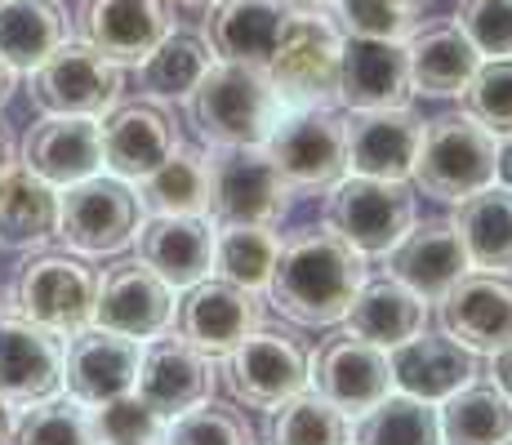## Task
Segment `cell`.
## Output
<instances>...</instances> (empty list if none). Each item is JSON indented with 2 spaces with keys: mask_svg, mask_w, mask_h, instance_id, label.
I'll list each match as a JSON object with an SVG mask.
<instances>
[{
  "mask_svg": "<svg viewBox=\"0 0 512 445\" xmlns=\"http://www.w3.org/2000/svg\"><path fill=\"white\" fill-rule=\"evenodd\" d=\"M290 192L285 174L268 156V147H210V214L214 227L232 223H263L277 227L281 214L290 210Z\"/></svg>",
  "mask_w": 512,
  "mask_h": 445,
  "instance_id": "6",
  "label": "cell"
},
{
  "mask_svg": "<svg viewBox=\"0 0 512 445\" xmlns=\"http://www.w3.org/2000/svg\"><path fill=\"white\" fill-rule=\"evenodd\" d=\"M348 330L361 334V339L379 343V348H397V343L415 339V334L428 325V303L419 299L410 285H401L397 276H366L348 308Z\"/></svg>",
  "mask_w": 512,
  "mask_h": 445,
  "instance_id": "29",
  "label": "cell"
},
{
  "mask_svg": "<svg viewBox=\"0 0 512 445\" xmlns=\"http://www.w3.org/2000/svg\"><path fill=\"white\" fill-rule=\"evenodd\" d=\"M134 392L170 419V414L192 410V405L214 397V361L201 348H192L183 334L179 339H161L156 334V343L143 348Z\"/></svg>",
  "mask_w": 512,
  "mask_h": 445,
  "instance_id": "24",
  "label": "cell"
},
{
  "mask_svg": "<svg viewBox=\"0 0 512 445\" xmlns=\"http://www.w3.org/2000/svg\"><path fill=\"white\" fill-rule=\"evenodd\" d=\"M490 383H495V388L512 401V343L490 352Z\"/></svg>",
  "mask_w": 512,
  "mask_h": 445,
  "instance_id": "45",
  "label": "cell"
},
{
  "mask_svg": "<svg viewBox=\"0 0 512 445\" xmlns=\"http://www.w3.org/2000/svg\"><path fill=\"white\" fill-rule=\"evenodd\" d=\"M58 236V192L23 161L0 174V250H41Z\"/></svg>",
  "mask_w": 512,
  "mask_h": 445,
  "instance_id": "30",
  "label": "cell"
},
{
  "mask_svg": "<svg viewBox=\"0 0 512 445\" xmlns=\"http://www.w3.org/2000/svg\"><path fill=\"white\" fill-rule=\"evenodd\" d=\"M504 445H512V437H508V441H504Z\"/></svg>",
  "mask_w": 512,
  "mask_h": 445,
  "instance_id": "54",
  "label": "cell"
},
{
  "mask_svg": "<svg viewBox=\"0 0 512 445\" xmlns=\"http://www.w3.org/2000/svg\"><path fill=\"white\" fill-rule=\"evenodd\" d=\"M90 432L94 445H161L165 414L152 410L139 392H125V397L90 405Z\"/></svg>",
  "mask_w": 512,
  "mask_h": 445,
  "instance_id": "40",
  "label": "cell"
},
{
  "mask_svg": "<svg viewBox=\"0 0 512 445\" xmlns=\"http://www.w3.org/2000/svg\"><path fill=\"white\" fill-rule=\"evenodd\" d=\"M143 343L130 334L85 325L63 348V388L81 405H103L112 397H125L139 383Z\"/></svg>",
  "mask_w": 512,
  "mask_h": 445,
  "instance_id": "17",
  "label": "cell"
},
{
  "mask_svg": "<svg viewBox=\"0 0 512 445\" xmlns=\"http://www.w3.org/2000/svg\"><path fill=\"white\" fill-rule=\"evenodd\" d=\"M308 383L330 405H339L343 414H357V419L370 405L392 397V388H397L388 348H379V343L361 339V334H352V330L330 334V339L308 356Z\"/></svg>",
  "mask_w": 512,
  "mask_h": 445,
  "instance_id": "11",
  "label": "cell"
},
{
  "mask_svg": "<svg viewBox=\"0 0 512 445\" xmlns=\"http://www.w3.org/2000/svg\"><path fill=\"white\" fill-rule=\"evenodd\" d=\"M94 294L98 276L72 254H32L14 276V312L27 321L63 334H76L85 325H94Z\"/></svg>",
  "mask_w": 512,
  "mask_h": 445,
  "instance_id": "10",
  "label": "cell"
},
{
  "mask_svg": "<svg viewBox=\"0 0 512 445\" xmlns=\"http://www.w3.org/2000/svg\"><path fill=\"white\" fill-rule=\"evenodd\" d=\"M161 445H254V428L241 410L219 401H201L165 419Z\"/></svg>",
  "mask_w": 512,
  "mask_h": 445,
  "instance_id": "41",
  "label": "cell"
},
{
  "mask_svg": "<svg viewBox=\"0 0 512 445\" xmlns=\"http://www.w3.org/2000/svg\"><path fill=\"white\" fill-rule=\"evenodd\" d=\"M459 241L477 272H512V192L499 183L481 187L455 205Z\"/></svg>",
  "mask_w": 512,
  "mask_h": 445,
  "instance_id": "31",
  "label": "cell"
},
{
  "mask_svg": "<svg viewBox=\"0 0 512 445\" xmlns=\"http://www.w3.org/2000/svg\"><path fill=\"white\" fill-rule=\"evenodd\" d=\"M495 183L512 192V134H499V147H495Z\"/></svg>",
  "mask_w": 512,
  "mask_h": 445,
  "instance_id": "46",
  "label": "cell"
},
{
  "mask_svg": "<svg viewBox=\"0 0 512 445\" xmlns=\"http://www.w3.org/2000/svg\"><path fill=\"white\" fill-rule=\"evenodd\" d=\"M174 285H165L143 259H121L98 276L94 294V325L130 339H156L174 325Z\"/></svg>",
  "mask_w": 512,
  "mask_h": 445,
  "instance_id": "13",
  "label": "cell"
},
{
  "mask_svg": "<svg viewBox=\"0 0 512 445\" xmlns=\"http://www.w3.org/2000/svg\"><path fill=\"white\" fill-rule=\"evenodd\" d=\"M179 5H201V9H210V5H219V0H179Z\"/></svg>",
  "mask_w": 512,
  "mask_h": 445,
  "instance_id": "51",
  "label": "cell"
},
{
  "mask_svg": "<svg viewBox=\"0 0 512 445\" xmlns=\"http://www.w3.org/2000/svg\"><path fill=\"white\" fill-rule=\"evenodd\" d=\"M406 5H410V9H423V5H432V0H406Z\"/></svg>",
  "mask_w": 512,
  "mask_h": 445,
  "instance_id": "52",
  "label": "cell"
},
{
  "mask_svg": "<svg viewBox=\"0 0 512 445\" xmlns=\"http://www.w3.org/2000/svg\"><path fill=\"white\" fill-rule=\"evenodd\" d=\"M125 76L90 41H63L27 72V98L41 116H103L121 103Z\"/></svg>",
  "mask_w": 512,
  "mask_h": 445,
  "instance_id": "7",
  "label": "cell"
},
{
  "mask_svg": "<svg viewBox=\"0 0 512 445\" xmlns=\"http://www.w3.org/2000/svg\"><path fill=\"white\" fill-rule=\"evenodd\" d=\"M103 170L116 178H147L161 161L179 152V125L156 98H134V103H116L103 116Z\"/></svg>",
  "mask_w": 512,
  "mask_h": 445,
  "instance_id": "18",
  "label": "cell"
},
{
  "mask_svg": "<svg viewBox=\"0 0 512 445\" xmlns=\"http://www.w3.org/2000/svg\"><path fill=\"white\" fill-rule=\"evenodd\" d=\"M0 316H5V299H0Z\"/></svg>",
  "mask_w": 512,
  "mask_h": 445,
  "instance_id": "53",
  "label": "cell"
},
{
  "mask_svg": "<svg viewBox=\"0 0 512 445\" xmlns=\"http://www.w3.org/2000/svg\"><path fill=\"white\" fill-rule=\"evenodd\" d=\"M339 103L348 107V112L406 107L410 103L406 41L343 36V54H339Z\"/></svg>",
  "mask_w": 512,
  "mask_h": 445,
  "instance_id": "21",
  "label": "cell"
},
{
  "mask_svg": "<svg viewBox=\"0 0 512 445\" xmlns=\"http://www.w3.org/2000/svg\"><path fill=\"white\" fill-rule=\"evenodd\" d=\"M14 165V134H9V125L0 121V174Z\"/></svg>",
  "mask_w": 512,
  "mask_h": 445,
  "instance_id": "48",
  "label": "cell"
},
{
  "mask_svg": "<svg viewBox=\"0 0 512 445\" xmlns=\"http://www.w3.org/2000/svg\"><path fill=\"white\" fill-rule=\"evenodd\" d=\"M334 23L343 36H374V41H406L419 27V9L406 0H334Z\"/></svg>",
  "mask_w": 512,
  "mask_h": 445,
  "instance_id": "43",
  "label": "cell"
},
{
  "mask_svg": "<svg viewBox=\"0 0 512 445\" xmlns=\"http://www.w3.org/2000/svg\"><path fill=\"white\" fill-rule=\"evenodd\" d=\"M308 348L285 330H254L223 356V374L236 401L254 410H277L285 397L308 388Z\"/></svg>",
  "mask_w": 512,
  "mask_h": 445,
  "instance_id": "12",
  "label": "cell"
},
{
  "mask_svg": "<svg viewBox=\"0 0 512 445\" xmlns=\"http://www.w3.org/2000/svg\"><path fill=\"white\" fill-rule=\"evenodd\" d=\"M174 316H179L183 339L214 361V356H228L236 343L250 339L263 325V299L259 290H245L228 276H205L187 290Z\"/></svg>",
  "mask_w": 512,
  "mask_h": 445,
  "instance_id": "15",
  "label": "cell"
},
{
  "mask_svg": "<svg viewBox=\"0 0 512 445\" xmlns=\"http://www.w3.org/2000/svg\"><path fill=\"white\" fill-rule=\"evenodd\" d=\"M187 116L210 147H254L285 116L268 67L214 58L201 85L187 94Z\"/></svg>",
  "mask_w": 512,
  "mask_h": 445,
  "instance_id": "2",
  "label": "cell"
},
{
  "mask_svg": "<svg viewBox=\"0 0 512 445\" xmlns=\"http://www.w3.org/2000/svg\"><path fill=\"white\" fill-rule=\"evenodd\" d=\"M14 89H18V67H9L5 58H0V107L14 98Z\"/></svg>",
  "mask_w": 512,
  "mask_h": 445,
  "instance_id": "47",
  "label": "cell"
},
{
  "mask_svg": "<svg viewBox=\"0 0 512 445\" xmlns=\"http://www.w3.org/2000/svg\"><path fill=\"white\" fill-rule=\"evenodd\" d=\"M63 388V343L27 316H0V401L32 405Z\"/></svg>",
  "mask_w": 512,
  "mask_h": 445,
  "instance_id": "19",
  "label": "cell"
},
{
  "mask_svg": "<svg viewBox=\"0 0 512 445\" xmlns=\"http://www.w3.org/2000/svg\"><path fill=\"white\" fill-rule=\"evenodd\" d=\"M441 334L472 352H495L512 343V281L508 272H477L468 267L455 285L437 299Z\"/></svg>",
  "mask_w": 512,
  "mask_h": 445,
  "instance_id": "16",
  "label": "cell"
},
{
  "mask_svg": "<svg viewBox=\"0 0 512 445\" xmlns=\"http://www.w3.org/2000/svg\"><path fill=\"white\" fill-rule=\"evenodd\" d=\"M383 259H388V276L410 285L423 303H437L472 267L455 219H423V223L415 219V227Z\"/></svg>",
  "mask_w": 512,
  "mask_h": 445,
  "instance_id": "22",
  "label": "cell"
},
{
  "mask_svg": "<svg viewBox=\"0 0 512 445\" xmlns=\"http://www.w3.org/2000/svg\"><path fill=\"white\" fill-rule=\"evenodd\" d=\"M406 63H410V94L459 98L477 76L481 54L459 32L455 18H446V23H423L406 36Z\"/></svg>",
  "mask_w": 512,
  "mask_h": 445,
  "instance_id": "27",
  "label": "cell"
},
{
  "mask_svg": "<svg viewBox=\"0 0 512 445\" xmlns=\"http://www.w3.org/2000/svg\"><path fill=\"white\" fill-rule=\"evenodd\" d=\"M214 67V49L205 41V32H183L174 27L161 45L139 63V89L156 103H179L187 98L201 76Z\"/></svg>",
  "mask_w": 512,
  "mask_h": 445,
  "instance_id": "33",
  "label": "cell"
},
{
  "mask_svg": "<svg viewBox=\"0 0 512 445\" xmlns=\"http://www.w3.org/2000/svg\"><path fill=\"white\" fill-rule=\"evenodd\" d=\"M281 254V232L263 223H232L214 236V272L245 290H268L272 267Z\"/></svg>",
  "mask_w": 512,
  "mask_h": 445,
  "instance_id": "36",
  "label": "cell"
},
{
  "mask_svg": "<svg viewBox=\"0 0 512 445\" xmlns=\"http://www.w3.org/2000/svg\"><path fill=\"white\" fill-rule=\"evenodd\" d=\"M143 205L125 178H81L58 196V241L72 254H116L139 236Z\"/></svg>",
  "mask_w": 512,
  "mask_h": 445,
  "instance_id": "9",
  "label": "cell"
},
{
  "mask_svg": "<svg viewBox=\"0 0 512 445\" xmlns=\"http://www.w3.org/2000/svg\"><path fill=\"white\" fill-rule=\"evenodd\" d=\"M339 54H343V32L334 18L321 9H294L285 23L277 49L268 58V76L277 89L281 107H317V103H339Z\"/></svg>",
  "mask_w": 512,
  "mask_h": 445,
  "instance_id": "5",
  "label": "cell"
},
{
  "mask_svg": "<svg viewBox=\"0 0 512 445\" xmlns=\"http://www.w3.org/2000/svg\"><path fill=\"white\" fill-rule=\"evenodd\" d=\"M423 121L410 107L348 112V170L370 178H410Z\"/></svg>",
  "mask_w": 512,
  "mask_h": 445,
  "instance_id": "25",
  "label": "cell"
},
{
  "mask_svg": "<svg viewBox=\"0 0 512 445\" xmlns=\"http://www.w3.org/2000/svg\"><path fill=\"white\" fill-rule=\"evenodd\" d=\"M9 445H94L90 405H81L72 392L23 405V414L9 423Z\"/></svg>",
  "mask_w": 512,
  "mask_h": 445,
  "instance_id": "39",
  "label": "cell"
},
{
  "mask_svg": "<svg viewBox=\"0 0 512 445\" xmlns=\"http://www.w3.org/2000/svg\"><path fill=\"white\" fill-rule=\"evenodd\" d=\"M272 445H352V423L339 405H330L317 388H303L277 405L268 423Z\"/></svg>",
  "mask_w": 512,
  "mask_h": 445,
  "instance_id": "37",
  "label": "cell"
},
{
  "mask_svg": "<svg viewBox=\"0 0 512 445\" xmlns=\"http://www.w3.org/2000/svg\"><path fill=\"white\" fill-rule=\"evenodd\" d=\"M455 23L481 58H512V0H459Z\"/></svg>",
  "mask_w": 512,
  "mask_h": 445,
  "instance_id": "44",
  "label": "cell"
},
{
  "mask_svg": "<svg viewBox=\"0 0 512 445\" xmlns=\"http://www.w3.org/2000/svg\"><path fill=\"white\" fill-rule=\"evenodd\" d=\"M366 254L330 227H294L281 241L268 303L294 325H339L366 281Z\"/></svg>",
  "mask_w": 512,
  "mask_h": 445,
  "instance_id": "1",
  "label": "cell"
},
{
  "mask_svg": "<svg viewBox=\"0 0 512 445\" xmlns=\"http://www.w3.org/2000/svg\"><path fill=\"white\" fill-rule=\"evenodd\" d=\"M392 356V379L406 397L419 401H446L450 392L468 388L477 379V352L455 343L450 334H428L419 330L415 339L397 343Z\"/></svg>",
  "mask_w": 512,
  "mask_h": 445,
  "instance_id": "26",
  "label": "cell"
},
{
  "mask_svg": "<svg viewBox=\"0 0 512 445\" xmlns=\"http://www.w3.org/2000/svg\"><path fill=\"white\" fill-rule=\"evenodd\" d=\"M464 112L490 134H512V58H481L477 76L459 94Z\"/></svg>",
  "mask_w": 512,
  "mask_h": 445,
  "instance_id": "42",
  "label": "cell"
},
{
  "mask_svg": "<svg viewBox=\"0 0 512 445\" xmlns=\"http://www.w3.org/2000/svg\"><path fill=\"white\" fill-rule=\"evenodd\" d=\"M415 187L406 178H370V174H343L330 183L326 196V227L339 232L352 250L366 259H383L401 236L415 227Z\"/></svg>",
  "mask_w": 512,
  "mask_h": 445,
  "instance_id": "4",
  "label": "cell"
},
{
  "mask_svg": "<svg viewBox=\"0 0 512 445\" xmlns=\"http://www.w3.org/2000/svg\"><path fill=\"white\" fill-rule=\"evenodd\" d=\"M441 445H504L512 437V401L495 383H477L450 392L437 410Z\"/></svg>",
  "mask_w": 512,
  "mask_h": 445,
  "instance_id": "34",
  "label": "cell"
},
{
  "mask_svg": "<svg viewBox=\"0 0 512 445\" xmlns=\"http://www.w3.org/2000/svg\"><path fill=\"white\" fill-rule=\"evenodd\" d=\"M357 445H441V419L432 410V401L419 397H383L361 414V423L352 428Z\"/></svg>",
  "mask_w": 512,
  "mask_h": 445,
  "instance_id": "38",
  "label": "cell"
},
{
  "mask_svg": "<svg viewBox=\"0 0 512 445\" xmlns=\"http://www.w3.org/2000/svg\"><path fill=\"white\" fill-rule=\"evenodd\" d=\"M263 147L290 187H303V192L330 187L348 174V116L334 112L330 103L294 107L272 125Z\"/></svg>",
  "mask_w": 512,
  "mask_h": 445,
  "instance_id": "8",
  "label": "cell"
},
{
  "mask_svg": "<svg viewBox=\"0 0 512 445\" xmlns=\"http://www.w3.org/2000/svg\"><path fill=\"white\" fill-rule=\"evenodd\" d=\"M63 41H72L58 0H0V58L18 72H32Z\"/></svg>",
  "mask_w": 512,
  "mask_h": 445,
  "instance_id": "32",
  "label": "cell"
},
{
  "mask_svg": "<svg viewBox=\"0 0 512 445\" xmlns=\"http://www.w3.org/2000/svg\"><path fill=\"white\" fill-rule=\"evenodd\" d=\"M495 147L499 138L472 121L468 112L423 121L419 152L410 165V187L441 205H459L464 196L495 183Z\"/></svg>",
  "mask_w": 512,
  "mask_h": 445,
  "instance_id": "3",
  "label": "cell"
},
{
  "mask_svg": "<svg viewBox=\"0 0 512 445\" xmlns=\"http://www.w3.org/2000/svg\"><path fill=\"white\" fill-rule=\"evenodd\" d=\"M214 236L219 227L210 214H152L139 223V259L174 290H192L214 272Z\"/></svg>",
  "mask_w": 512,
  "mask_h": 445,
  "instance_id": "20",
  "label": "cell"
},
{
  "mask_svg": "<svg viewBox=\"0 0 512 445\" xmlns=\"http://www.w3.org/2000/svg\"><path fill=\"white\" fill-rule=\"evenodd\" d=\"M290 18L294 9L285 0H219L205 18V41H210L214 58L268 67Z\"/></svg>",
  "mask_w": 512,
  "mask_h": 445,
  "instance_id": "28",
  "label": "cell"
},
{
  "mask_svg": "<svg viewBox=\"0 0 512 445\" xmlns=\"http://www.w3.org/2000/svg\"><path fill=\"white\" fill-rule=\"evenodd\" d=\"M290 9H330L334 0H285Z\"/></svg>",
  "mask_w": 512,
  "mask_h": 445,
  "instance_id": "49",
  "label": "cell"
},
{
  "mask_svg": "<svg viewBox=\"0 0 512 445\" xmlns=\"http://www.w3.org/2000/svg\"><path fill=\"white\" fill-rule=\"evenodd\" d=\"M23 165L54 187H72L103 170L98 116H41L23 134Z\"/></svg>",
  "mask_w": 512,
  "mask_h": 445,
  "instance_id": "23",
  "label": "cell"
},
{
  "mask_svg": "<svg viewBox=\"0 0 512 445\" xmlns=\"http://www.w3.org/2000/svg\"><path fill=\"white\" fill-rule=\"evenodd\" d=\"M174 0H81L76 32L116 67H139L174 32Z\"/></svg>",
  "mask_w": 512,
  "mask_h": 445,
  "instance_id": "14",
  "label": "cell"
},
{
  "mask_svg": "<svg viewBox=\"0 0 512 445\" xmlns=\"http://www.w3.org/2000/svg\"><path fill=\"white\" fill-rule=\"evenodd\" d=\"M0 445H9V419H5V401H0Z\"/></svg>",
  "mask_w": 512,
  "mask_h": 445,
  "instance_id": "50",
  "label": "cell"
},
{
  "mask_svg": "<svg viewBox=\"0 0 512 445\" xmlns=\"http://www.w3.org/2000/svg\"><path fill=\"white\" fill-rule=\"evenodd\" d=\"M143 214H205L210 205V152L183 147L161 161L147 178H139Z\"/></svg>",
  "mask_w": 512,
  "mask_h": 445,
  "instance_id": "35",
  "label": "cell"
}]
</instances>
